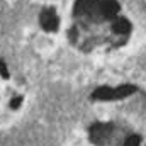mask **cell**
Returning <instances> with one entry per match:
<instances>
[{
  "mask_svg": "<svg viewBox=\"0 0 146 146\" xmlns=\"http://www.w3.org/2000/svg\"><path fill=\"white\" fill-rule=\"evenodd\" d=\"M90 139L97 146H115L121 143V131L110 122H97L90 127Z\"/></svg>",
  "mask_w": 146,
  "mask_h": 146,
  "instance_id": "6da1fadb",
  "label": "cell"
},
{
  "mask_svg": "<svg viewBox=\"0 0 146 146\" xmlns=\"http://www.w3.org/2000/svg\"><path fill=\"white\" fill-rule=\"evenodd\" d=\"M136 88L134 87H129V85H122V87H117V88H109V87H102V88H97L94 92V99H99V100H117V99H124L127 95H131Z\"/></svg>",
  "mask_w": 146,
  "mask_h": 146,
  "instance_id": "7a4b0ae2",
  "label": "cell"
},
{
  "mask_svg": "<svg viewBox=\"0 0 146 146\" xmlns=\"http://www.w3.org/2000/svg\"><path fill=\"white\" fill-rule=\"evenodd\" d=\"M39 22L49 33H53V31H56L60 27V17H58L54 9H44L41 12V15H39Z\"/></svg>",
  "mask_w": 146,
  "mask_h": 146,
  "instance_id": "3957f363",
  "label": "cell"
},
{
  "mask_svg": "<svg viewBox=\"0 0 146 146\" xmlns=\"http://www.w3.org/2000/svg\"><path fill=\"white\" fill-rule=\"evenodd\" d=\"M112 31L119 36H126L131 33V24L129 21L126 19H114V24H112Z\"/></svg>",
  "mask_w": 146,
  "mask_h": 146,
  "instance_id": "277c9868",
  "label": "cell"
},
{
  "mask_svg": "<svg viewBox=\"0 0 146 146\" xmlns=\"http://www.w3.org/2000/svg\"><path fill=\"white\" fill-rule=\"evenodd\" d=\"M139 145H141V138L138 134H131L122 141V146H139Z\"/></svg>",
  "mask_w": 146,
  "mask_h": 146,
  "instance_id": "5b68a950",
  "label": "cell"
}]
</instances>
